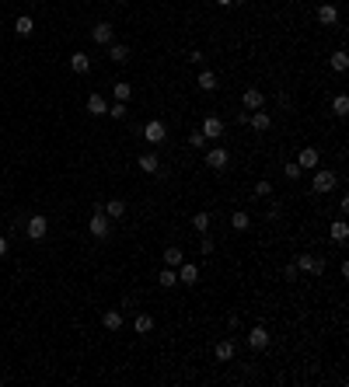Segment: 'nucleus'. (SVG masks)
<instances>
[{"mask_svg": "<svg viewBox=\"0 0 349 387\" xmlns=\"http://www.w3.org/2000/svg\"><path fill=\"white\" fill-rule=\"evenodd\" d=\"M206 164H210L213 171H220V168L227 164V150H224V147H213V150L206 154Z\"/></svg>", "mask_w": 349, "mask_h": 387, "instance_id": "423d86ee", "label": "nucleus"}, {"mask_svg": "<svg viewBox=\"0 0 349 387\" xmlns=\"http://www.w3.org/2000/svg\"><path fill=\"white\" fill-rule=\"evenodd\" d=\"M329 63H332V70H339V74H342V70L349 66V56L342 53V49H339V53H332V59H329Z\"/></svg>", "mask_w": 349, "mask_h": 387, "instance_id": "4be33fe9", "label": "nucleus"}, {"mask_svg": "<svg viewBox=\"0 0 349 387\" xmlns=\"http://www.w3.org/2000/svg\"><path fill=\"white\" fill-rule=\"evenodd\" d=\"M133 328H136V335H147V331L154 328V317H150V314H140L133 321Z\"/></svg>", "mask_w": 349, "mask_h": 387, "instance_id": "6ab92c4d", "label": "nucleus"}, {"mask_svg": "<svg viewBox=\"0 0 349 387\" xmlns=\"http://www.w3.org/2000/svg\"><path fill=\"white\" fill-rule=\"evenodd\" d=\"M248 342H252V349H266V346H269V331L258 325V328L248 331Z\"/></svg>", "mask_w": 349, "mask_h": 387, "instance_id": "6e6552de", "label": "nucleus"}, {"mask_svg": "<svg viewBox=\"0 0 349 387\" xmlns=\"http://www.w3.org/2000/svg\"><path fill=\"white\" fill-rule=\"evenodd\" d=\"M25 231H28V237H32V241H42V237H46V231H49V220H46V216H32V220L25 223Z\"/></svg>", "mask_w": 349, "mask_h": 387, "instance_id": "f03ea898", "label": "nucleus"}, {"mask_svg": "<svg viewBox=\"0 0 349 387\" xmlns=\"http://www.w3.org/2000/svg\"><path fill=\"white\" fill-rule=\"evenodd\" d=\"M297 269L311 272V276H321V272H325V262H321L318 255H300V258H297Z\"/></svg>", "mask_w": 349, "mask_h": 387, "instance_id": "f257e3e1", "label": "nucleus"}, {"mask_svg": "<svg viewBox=\"0 0 349 387\" xmlns=\"http://www.w3.org/2000/svg\"><path fill=\"white\" fill-rule=\"evenodd\" d=\"M91 39H95L98 45H108V42H112V25H108V21H101V25H95Z\"/></svg>", "mask_w": 349, "mask_h": 387, "instance_id": "39448f33", "label": "nucleus"}, {"mask_svg": "<svg viewBox=\"0 0 349 387\" xmlns=\"http://www.w3.org/2000/svg\"><path fill=\"white\" fill-rule=\"evenodd\" d=\"M318 21H321V25H335V21H339V11H335L332 4H321V7H318Z\"/></svg>", "mask_w": 349, "mask_h": 387, "instance_id": "2eb2a0df", "label": "nucleus"}, {"mask_svg": "<svg viewBox=\"0 0 349 387\" xmlns=\"http://www.w3.org/2000/svg\"><path fill=\"white\" fill-rule=\"evenodd\" d=\"M346 237H349V227H346V220H339V223H332V241H339V244H342Z\"/></svg>", "mask_w": 349, "mask_h": 387, "instance_id": "412c9836", "label": "nucleus"}, {"mask_svg": "<svg viewBox=\"0 0 349 387\" xmlns=\"http://www.w3.org/2000/svg\"><path fill=\"white\" fill-rule=\"evenodd\" d=\"M332 112H335V116H349V98L339 95L335 101H332Z\"/></svg>", "mask_w": 349, "mask_h": 387, "instance_id": "393cba45", "label": "nucleus"}, {"mask_svg": "<svg viewBox=\"0 0 349 387\" xmlns=\"http://www.w3.org/2000/svg\"><path fill=\"white\" fill-rule=\"evenodd\" d=\"M199 252H213V237H210V234H203V241H199Z\"/></svg>", "mask_w": 349, "mask_h": 387, "instance_id": "72a5a7b5", "label": "nucleus"}, {"mask_svg": "<svg viewBox=\"0 0 349 387\" xmlns=\"http://www.w3.org/2000/svg\"><path fill=\"white\" fill-rule=\"evenodd\" d=\"M300 171H304L300 164H287V178H300Z\"/></svg>", "mask_w": 349, "mask_h": 387, "instance_id": "e433bc0d", "label": "nucleus"}, {"mask_svg": "<svg viewBox=\"0 0 349 387\" xmlns=\"http://www.w3.org/2000/svg\"><path fill=\"white\" fill-rule=\"evenodd\" d=\"M178 283V272L174 269H161V286H174Z\"/></svg>", "mask_w": 349, "mask_h": 387, "instance_id": "2f4dec72", "label": "nucleus"}, {"mask_svg": "<svg viewBox=\"0 0 349 387\" xmlns=\"http://www.w3.org/2000/svg\"><path fill=\"white\" fill-rule=\"evenodd\" d=\"M203 59H206V56H203V53H199V49H195V53H189V63H195V66H199V63H203Z\"/></svg>", "mask_w": 349, "mask_h": 387, "instance_id": "4c0bfd02", "label": "nucleus"}, {"mask_svg": "<svg viewBox=\"0 0 349 387\" xmlns=\"http://www.w3.org/2000/svg\"><path fill=\"white\" fill-rule=\"evenodd\" d=\"M133 98V87L129 84H116V101H129Z\"/></svg>", "mask_w": 349, "mask_h": 387, "instance_id": "473e14b6", "label": "nucleus"}, {"mask_svg": "<svg viewBox=\"0 0 349 387\" xmlns=\"http://www.w3.org/2000/svg\"><path fill=\"white\" fill-rule=\"evenodd\" d=\"M108 56L116 59V63H126V59H129V45H122V42H119V45H112V49H108Z\"/></svg>", "mask_w": 349, "mask_h": 387, "instance_id": "5701e85b", "label": "nucleus"}, {"mask_svg": "<svg viewBox=\"0 0 349 387\" xmlns=\"http://www.w3.org/2000/svg\"><path fill=\"white\" fill-rule=\"evenodd\" d=\"M262 101H266V95H262L258 87H248V91H245V98H241V105H245V108H252V112H258V108H262Z\"/></svg>", "mask_w": 349, "mask_h": 387, "instance_id": "20e7f679", "label": "nucleus"}, {"mask_svg": "<svg viewBox=\"0 0 349 387\" xmlns=\"http://www.w3.org/2000/svg\"><path fill=\"white\" fill-rule=\"evenodd\" d=\"M101 325L108 331H119L122 328V314H119V310H105V314H101Z\"/></svg>", "mask_w": 349, "mask_h": 387, "instance_id": "f8f14e48", "label": "nucleus"}, {"mask_svg": "<svg viewBox=\"0 0 349 387\" xmlns=\"http://www.w3.org/2000/svg\"><path fill=\"white\" fill-rule=\"evenodd\" d=\"M248 223H252V220H248V213H234V220H231L234 231H248Z\"/></svg>", "mask_w": 349, "mask_h": 387, "instance_id": "c85d7f7f", "label": "nucleus"}, {"mask_svg": "<svg viewBox=\"0 0 349 387\" xmlns=\"http://www.w3.org/2000/svg\"><path fill=\"white\" fill-rule=\"evenodd\" d=\"M248 122H252V129H258V133H266V129L272 126V116H269V112H255V116L248 119Z\"/></svg>", "mask_w": 349, "mask_h": 387, "instance_id": "dca6fc26", "label": "nucleus"}, {"mask_svg": "<svg viewBox=\"0 0 349 387\" xmlns=\"http://www.w3.org/2000/svg\"><path fill=\"white\" fill-rule=\"evenodd\" d=\"M189 143H192V147H206V136H203V133H192V136H189Z\"/></svg>", "mask_w": 349, "mask_h": 387, "instance_id": "c9c22d12", "label": "nucleus"}, {"mask_svg": "<svg viewBox=\"0 0 349 387\" xmlns=\"http://www.w3.org/2000/svg\"><path fill=\"white\" fill-rule=\"evenodd\" d=\"M335 189V171H318L314 174V192H332Z\"/></svg>", "mask_w": 349, "mask_h": 387, "instance_id": "7ed1b4c3", "label": "nucleus"}, {"mask_svg": "<svg viewBox=\"0 0 349 387\" xmlns=\"http://www.w3.org/2000/svg\"><path fill=\"white\" fill-rule=\"evenodd\" d=\"M88 231L95 234V237H105V234H108V223H105V213H95V216H91V223H88Z\"/></svg>", "mask_w": 349, "mask_h": 387, "instance_id": "9b49d317", "label": "nucleus"}, {"mask_svg": "<svg viewBox=\"0 0 349 387\" xmlns=\"http://www.w3.org/2000/svg\"><path fill=\"white\" fill-rule=\"evenodd\" d=\"M14 32H18L21 39H25V35H32V32H35V21L28 18V14H21V18L14 21Z\"/></svg>", "mask_w": 349, "mask_h": 387, "instance_id": "f3484780", "label": "nucleus"}, {"mask_svg": "<svg viewBox=\"0 0 349 387\" xmlns=\"http://www.w3.org/2000/svg\"><path fill=\"white\" fill-rule=\"evenodd\" d=\"M199 87H203V91H216V74L213 70H203V74H199Z\"/></svg>", "mask_w": 349, "mask_h": 387, "instance_id": "aec40b11", "label": "nucleus"}, {"mask_svg": "<svg viewBox=\"0 0 349 387\" xmlns=\"http://www.w3.org/2000/svg\"><path fill=\"white\" fill-rule=\"evenodd\" d=\"M126 112H129V108H126V101H116V105H108V116H112V119H126Z\"/></svg>", "mask_w": 349, "mask_h": 387, "instance_id": "7c9ffc66", "label": "nucleus"}, {"mask_svg": "<svg viewBox=\"0 0 349 387\" xmlns=\"http://www.w3.org/2000/svg\"><path fill=\"white\" fill-rule=\"evenodd\" d=\"M136 164H140V171H147V174H157V171H161V161H157L154 154H143Z\"/></svg>", "mask_w": 349, "mask_h": 387, "instance_id": "4468645a", "label": "nucleus"}, {"mask_svg": "<svg viewBox=\"0 0 349 387\" xmlns=\"http://www.w3.org/2000/svg\"><path fill=\"white\" fill-rule=\"evenodd\" d=\"M88 112H91V116H105V112H108L105 98H101V95H91V98H88Z\"/></svg>", "mask_w": 349, "mask_h": 387, "instance_id": "a211bd4d", "label": "nucleus"}, {"mask_svg": "<svg viewBox=\"0 0 349 387\" xmlns=\"http://www.w3.org/2000/svg\"><path fill=\"white\" fill-rule=\"evenodd\" d=\"M192 227H195L199 234H206V231H210V213H195V216H192Z\"/></svg>", "mask_w": 349, "mask_h": 387, "instance_id": "a878e982", "label": "nucleus"}, {"mask_svg": "<svg viewBox=\"0 0 349 387\" xmlns=\"http://www.w3.org/2000/svg\"><path fill=\"white\" fill-rule=\"evenodd\" d=\"M255 195H272V185L269 181H258V185H255Z\"/></svg>", "mask_w": 349, "mask_h": 387, "instance_id": "f704fd0d", "label": "nucleus"}, {"mask_svg": "<svg viewBox=\"0 0 349 387\" xmlns=\"http://www.w3.org/2000/svg\"><path fill=\"white\" fill-rule=\"evenodd\" d=\"M297 164H300V168H314V164H318V150H300V161H297Z\"/></svg>", "mask_w": 349, "mask_h": 387, "instance_id": "b1692460", "label": "nucleus"}, {"mask_svg": "<svg viewBox=\"0 0 349 387\" xmlns=\"http://www.w3.org/2000/svg\"><path fill=\"white\" fill-rule=\"evenodd\" d=\"M220 133H224V122H220L216 116H210L206 122H203V136H206V140H216Z\"/></svg>", "mask_w": 349, "mask_h": 387, "instance_id": "0eeeda50", "label": "nucleus"}, {"mask_svg": "<svg viewBox=\"0 0 349 387\" xmlns=\"http://www.w3.org/2000/svg\"><path fill=\"white\" fill-rule=\"evenodd\" d=\"M231 356H234L231 342H216V359H231Z\"/></svg>", "mask_w": 349, "mask_h": 387, "instance_id": "c756f323", "label": "nucleus"}, {"mask_svg": "<svg viewBox=\"0 0 349 387\" xmlns=\"http://www.w3.org/2000/svg\"><path fill=\"white\" fill-rule=\"evenodd\" d=\"M70 70H74V74H88V70H91V59L84 56V53H74V56H70Z\"/></svg>", "mask_w": 349, "mask_h": 387, "instance_id": "ddd939ff", "label": "nucleus"}, {"mask_svg": "<svg viewBox=\"0 0 349 387\" xmlns=\"http://www.w3.org/2000/svg\"><path fill=\"white\" fill-rule=\"evenodd\" d=\"M195 279H199V269H195V265H189V262H182V269H178V283L192 286Z\"/></svg>", "mask_w": 349, "mask_h": 387, "instance_id": "1a4fd4ad", "label": "nucleus"}, {"mask_svg": "<svg viewBox=\"0 0 349 387\" xmlns=\"http://www.w3.org/2000/svg\"><path fill=\"white\" fill-rule=\"evenodd\" d=\"M105 213H108V216H122V213H126V202H122V199H112V202L105 206Z\"/></svg>", "mask_w": 349, "mask_h": 387, "instance_id": "bb28decb", "label": "nucleus"}, {"mask_svg": "<svg viewBox=\"0 0 349 387\" xmlns=\"http://www.w3.org/2000/svg\"><path fill=\"white\" fill-rule=\"evenodd\" d=\"M143 136H147V143H161L164 140V126L161 122H147L143 126Z\"/></svg>", "mask_w": 349, "mask_h": 387, "instance_id": "9d476101", "label": "nucleus"}, {"mask_svg": "<svg viewBox=\"0 0 349 387\" xmlns=\"http://www.w3.org/2000/svg\"><path fill=\"white\" fill-rule=\"evenodd\" d=\"M164 262H168V269L182 265V252H178V248H168V252H164Z\"/></svg>", "mask_w": 349, "mask_h": 387, "instance_id": "cd10ccee", "label": "nucleus"}, {"mask_svg": "<svg viewBox=\"0 0 349 387\" xmlns=\"http://www.w3.org/2000/svg\"><path fill=\"white\" fill-rule=\"evenodd\" d=\"M0 255H7V241H4V234H0Z\"/></svg>", "mask_w": 349, "mask_h": 387, "instance_id": "58836bf2", "label": "nucleus"}]
</instances>
